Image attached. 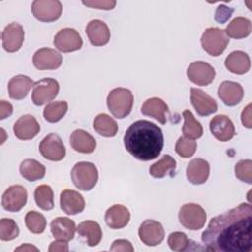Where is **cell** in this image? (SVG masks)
<instances>
[{
    "label": "cell",
    "instance_id": "obj_28",
    "mask_svg": "<svg viewBox=\"0 0 252 252\" xmlns=\"http://www.w3.org/2000/svg\"><path fill=\"white\" fill-rule=\"evenodd\" d=\"M78 234L91 246H96L102 238V230L100 225L94 220H84L77 226Z\"/></svg>",
    "mask_w": 252,
    "mask_h": 252
},
{
    "label": "cell",
    "instance_id": "obj_39",
    "mask_svg": "<svg viewBox=\"0 0 252 252\" xmlns=\"http://www.w3.org/2000/svg\"><path fill=\"white\" fill-rule=\"evenodd\" d=\"M20 230L16 221L12 219L3 218L0 220V239L10 241L19 236Z\"/></svg>",
    "mask_w": 252,
    "mask_h": 252
},
{
    "label": "cell",
    "instance_id": "obj_26",
    "mask_svg": "<svg viewBox=\"0 0 252 252\" xmlns=\"http://www.w3.org/2000/svg\"><path fill=\"white\" fill-rule=\"evenodd\" d=\"M32 80L26 75H17L10 79L8 83V93L12 99H24L32 87L33 86Z\"/></svg>",
    "mask_w": 252,
    "mask_h": 252
},
{
    "label": "cell",
    "instance_id": "obj_29",
    "mask_svg": "<svg viewBox=\"0 0 252 252\" xmlns=\"http://www.w3.org/2000/svg\"><path fill=\"white\" fill-rule=\"evenodd\" d=\"M224 65L233 74L243 75L250 69V58L248 54L241 50L230 52L224 60Z\"/></svg>",
    "mask_w": 252,
    "mask_h": 252
},
{
    "label": "cell",
    "instance_id": "obj_42",
    "mask_svg": "<svg viewBox=\"0 0 252 252\" xmlns=\"http://www.w3.org/2000/svg\"><path fill=\"white\" fill-rule=\"evenodd\" d=\"M85 6L100 9V10H112L115 5L116 1L114 0H92V1H83L82 2Z\"/></svg>",
    "mask_w": 252,
    "mask_h": 252
},
{
    "label": "cell",
    "instance_id": "obj_46",
    "mask_svg": "<svg viewBox=\"0 0 252 252\" xmlns=\"http://www.w3.org/2000/svg\"><path fill=\"white\" fill-rule=\"evenodd\" d=\"M13 113V106L10 102L6 100L0 101V119L3 120L6 117H9Z\"/></svg>",
    "mask_w": 252,
    "mask_h": 252
},
{
    "label": "cell",
    "instance_id": "obj_9",
    "mask_svg": "<svg viewBox=\"0 0 252 252\" xmlns=\"http://www.w3.org/2000/svg\"><path fill=\"white\" fill-rule=\"evenodd\" d=\"M41 156L51 161L62 160L66 156V149L61 138L55 134L50 133L45 136L38 146Z\"/></svg>",
    "mask_w": 252,
    "mask_h": 252
},
{
    "label": "cell",
    "instance_id": "obj_36",
    "mask_svg": "<svg viewBox=\"0 0 252 252\" xmlns=\"http://www.w3.org/2000/svg\"><path fill=\"white\" fill-rule=\"evenodd\" d=\"M68 110V103L64 100H58L49 102L44 110H43V116L46 121L50 123H55L61 120L64 115L66 114Z\"/></svg>",
    "mask_w": 252,
    "mask_h": 252
},
{
    "label": "cell",
    "instance_id": "obj_40",
    "mask_svg": "<svg viewBox=\"0 0 252 252\" xmlns=\"http://www.w3.org/2000/svg\"><path fill=\"white\" fill-rule=\"evenodd\" d=\"M197 150V143L189 138L180 137L175 144V152L183 158H191Z\"/></svg>",
    "mask_w": 252,
    "mask_h": 252
},
{
    "label": "cell",
    "instance_id": "obj_37",
    "mask_svg": "<svg viewBox=\"0 0 252 252\" xmlns=\"http://www.w3.org/2000/svg\"><path fill=\"white\" fill-rule=\"evenodd\" d=\"M27 228L34 234L42 233L46 227V220L44 216L36 211H30L25 217Z\"/></svg>",
    "mask_w": 252,
    "mask_h": 252
},
{
    "label": "cell",
    "instance_id": "obj_4",
    "mask_svg": "<svg viewBox=\"0 0 252 252\" xmlns=\"http://www.w3.org/2000/svg\"><path fill=\"white\" fill-rule=\"evenodd\" d=\"M71 179L73 184L82 191L92 190L97 183L98 171L93 162H77L71 170Z\"/></svg>",
    "mask_w": 252,
    "mask_h": 252
},
{
    "label": "cell",
    "instance_id": "obj_25",
    "mask_svg": "<svg viewBox=\"0 0 252 252\" xmlns=\"http://www.w3.org/2000/svg\"><path fill=\"white\" fill-rule=\"evenodd\" d=\"M104 220L110 228L120 229L128 224L130 220V212L125 206L115 204L107 209Z\"/></svg>",
    "mask_w": 252,
    "mask_h": 252
},
{
    "label": "cell",
    "instance_id": "obj_47",
    "mask_svg": "<svg viewBox=\"0 0 252 252\" xmlns=\"http://www.w3.org/2000/svg\"><path fill=\"white\" fill-rule=\"evenodd\" d=\"M241 121L242 124L250 129L252 127V123H251V103H249L242 111L241 113Z\"/></svg>",
    "mask_w": 252,
    "mask_h": 252
},
{
    "label": "cell",
    "instance_id": "obj_18",
    "mask_svg": "<svg viewBox=\"0 0 252 252\" xmlns=\"http://www.w3.org/2000/svg\"><path fill=\"white\" fill-rule=\"evenodd\" d=\"M13 131L20 140H32L40 131V126L34 116L31 114L22 115L14 124Z\"/></svg>",
    "mask_w": 252,
    "mask_h": 252
},
{
    "label": "cell",
    "instance_id": "obj_24",
    "mask_svg": "<svg viewBox=\"0 0 252 252\" xmlns=\"http://www.w3.org/2000/svg\"><path fill=\"white\" fill-rule=\"evenodd\" d=\"M210 174V164L203 158L192 159L186 168L187 179L194 185H200L207 181Z\"/></svg>",
    "mask_w": 252,
    "mask_h": 252
},
{
    "label": "cell",
    "instance_id": "obj_5",
    "mask_svg": "<svg viewBox=\"0 0 252 252\" xmlns=\"http://www.w3.org/2000/svg\"><path fill=\"white\" fill-rule=\"evenodd\" d=\"M229 43V37L224 30L219 28H208L202 34L201 44L203 49L211 56L220 55Z\"/></svg>",
    "mask_w": 252,
    "mask_h": 252
},
{
    "label": "cell",
    "instance_id": "obj_17",
    "mask_svg": "<svg viewBox=\"0 0 252 252\" xmlns=\"http://www.w3.org/2000/svg\"><path fill=\"white\" fill-rule=\"evenodd\" d=\"M190 93L191 103L199 115L208 116L218 110L216 100L204 91L197 88H191Z\"/></svg>",
    "mask_w": 252,
    "mask_h": 252
},
{
    "label": "cell",
    "instance_id": "obj_22",
    "mask_svg": "<svg viewBox=\"0 0 252 252\" xmlns=\"http://www.w3.org/2000/svg\"><path fill=\"white\" fill-rule=\"evenodd\" d=\"M50 230L55 239L70 241L75 236L77 230L74 220L66 217H57L50 222Z\"/></svg>",
    "mask_w": 252,
    "mask_h": 252
},
{
    "label": "cell",
    "instance_id": "obj_31",
    "mask_svg": "<svg viewBox=\"0 0 252 252\" xmlns=\"http://www.w3.org/2000/svg\"><path fill=\"white\" fill-rule=\"evenodd\" d=\"M94 131L103 137H114L117 134L118 126L116 121L106 113H99L93 122Z\"/></svg>",
    "mask_w": 252,
    "mask_h": 252
},
{
    "label": "cell",
    "instance_id": "obj_2",
    "mask_svg": "<svg viewBox=\"0 0 252 252\" xmlns=\"http://www.w3.org/2000/svg\"><path fill=\"white\" fill-rule=\"evenodd\" d=\"M124 147L135 158L148 161L157 158L163 148L161 129L148 120H138L132 123L125 132Z\"/></svg>",
    "mask_w": 252,
    "mask_h": 252
},
{
    "label": "cell",
    "instance_id": "obj_15",
    "mask_svg": "<svg viewBox=\"0 0 252 252\" xmlns=\"http://www.w3.org/2000/svg\"><path fill=\"white\" fill-rule=\"evenodd\" d=\"M209 127L213 136L220 142H227L235 135L233 122L228 116L223 114L214 116L210 121Z\"/></svg>",
    "mask_w": 252,
    "mask_h": 252
},
{
    "label": "cell",
    "instance_id": "obj_23",
    "mask_svg": "<svg viewBox=\"0 0 252 252\" xmlns=\"http://www.w3.org/2000/svg\"><path fill=\"white\" fill-rule=\"evenodd\" d=\"M169 109L167 104L159 97L148 98L141 107V112L145 116H149L158 120L160 124L166 123V114Z\"/></svg>",
    "mask_w": 252,
    "mask_h": 252
},
{
    "label": "cell",
    "instance_id": "obj_3",
    "mask_svg": "<svg viewBox=\"0 0 252 252\" xmlns=\"http://www.w3.org/2000/svg\"><path fill=\"white\" fill-rule=\"evenodd\" d=\"M106 103L112 115L122 119L130 114L134 103V95L128 89L116 88L109 92Z\"/></svg>",
    "mask_w": 252,
    "mask_h": 252
},
{
    "label": "cell",
    "instance_id": "obj_30",
    "mask_svg": "<svg viewBox=\"0 0 252 252\" xmlns=\"http://www.w3.org/2000/svg\"><path fill=\"white\" fill-rule=\"evenodd\" d=\"M19 169L21 175L31 182L42 179L45 175V166L32 158L24 159L21 162Z\"/></svg>",
    "mask_w": 252,
    "mask_h": 252
},
{
    "label": "cell",
    "instance_id": "obj_10",
    "mask_svg": "<svg viewBox=\"0 0 252 252\" xmlns=\"http://www.w3.org/2000/svg\"><path fill=\"white\" fill-rule=\"evenodd\" d=\"M53 44L59 51L68 53L81 49L83 40L75 29L64 28L55 34Z\"/></svg>",
    "mask_w": 252,
    "mask_h": 252
},
{
    "label": "cell",
    "instance_id": "obj_12",
    "mask_svg": "<svg viewBox=\"0 0 252 252\" xmlns=\"http://www.w3.org/2000/svg\"><path fill=\"white\" fill-rule=\"evenodd\" d=\"M28 192L22 185L8 187L2 195V207L8 212H19L27 203Z\"/></svg>",
    "mask_w": 252,
    "mask_h": 252
},
{
    "label": "cell",
    "instance_id": "obj_13",
    "mask_svg": "<svg viewBox=\"0 0 252 252\" xmlns=\"http://www.w3.org/2000/svg\"><path fill=\"white\" fill-rule=\"evenodd\" d=\"M216 76V71L209 63L194 61L187 68L188 79L198 86L210 85Z\"/></svg>",
    "mask_w": 252,
    "mask_h": 252
},
{
    "label": "cell",
    "instance_id": "obj_35",
    "mask_svg": "<svg viewBox=\"0 0 252 252\" xmlns=\"http://www.w3.org/2000/svg\"><path fill=\"white\" fill-rule=\"evenodd\" d=\"M34 201L41 210L50 211L54 208V194L47 184H41L34 190Z\"/></svg>",
    "mask_w": 252,
    "mask_h": 252
},
{
    "label": "cell",
    "instance_id": "obj_44",
    "mask_svg": "<svg viewBox=\"0 0 252 252\" xmlns=\"http://www.w3.org/2000/svg\"><path fill=\"white\" fill-rule=\"evenodd\" d=\"M110 251H122V252H133L134 251V247L132 246L131 242L126 240V239H116L113 241L111 247H110Z\"/></svg>",
    "mask_w": 252,
    "mask_h": 252
},
{
    "label": "cell",
    "instance_id": "obj_32",
    "mask_svg": "<svg viewBox=\"0 0 252 252\" xmlns=\"http://www.w3.org/2000/svg\"><path fill=\"white\" fill-rule=\"evenodd\" d=\"M176 169V160L169 155H164L159 160L150 167V174L154 178H163L167 175L172 176Z\"/></svg>",
    "mask_w": 252,
    "mask_h": 252
},
{
    "label": "cell",
    "instance_id": "obj_38",
    "mask_svg": "<svg viewBox=\"0 0 252 252\" xmlns=\"http://www.w3.org/2000/svg\"><path fill=\"white\" fill-rule=\"evenodd\" d=\"M191 242L192 241L187 237V235L181 231L171 232L167 238V244L169 248L176 252H183L189 250V245Z\"/></svg>",
    "mask_w": 252,
    "mask_h": 252
},
{
    "label": "cell",
    "instance_id": "obj_7",
    "mask_svg": "<svg viewBox=\"0 0 252 252\" xmlns=\"http://www.w3.org/2000/svg\"><path fill=\"white\" fill-rule=\"evenodd\" d=\"M58 93V82L52 78H43L33 84L32 100L35 105L40 106L53 100L57 96Z\"/></svg>",
    "mask_w": 252,
    "mask_h": 252
},
{
    "label": "cell",
    "instance_id": "obj_1",
    "mask_svg": "<svg viewBox=\"0 0 252 252\" xmlns=\"http://www.w3.org/2000/svg\"><path fill=\"white\" fill-rule=\"evenodd\" d=\"M252 207L241 203L235 208L212 218L202 233L208 251L250 252L252 250Z\"/></svg>",
    "mask_w": 252,
    "mask_h": 252
},
{
    "label": "cell",
    "instance_id": "obj_21",
    "mask_svg": "<svg viewBox=\"0 0 252 252\" xmlns=\"http://www.w3.org/2000/svg\"><path fill=\"white\" fill-rule=\"evenodd\" d=\"M60 208L67 215H77L84 211L85 200L79 192L65 189L60 194Z\"/></svg>",
    "mask_w": 252,
    "mask_h": 252
},
{
    "label": "cell",
    "instance_id": "obj_41",
    "mask_svg": "<svg viewBox=\"0 0 252 252\" xmlns=\"http://www.w3.org/2000/svg\"><path fill=\"white\" fill-rule=\"evenodd\" d=\"M235 176L248 184L252 183V160L251 159H241L234 167Z\"/></svg>",
    "mask_w": 252,
    "mask_h": 252
},
{
    "label": "cell",
    "instance_id": "obj_11",
    "mask_svg": "<svg viewBox=\"0 0 252 252\" xmlns=\"http://www.w3.org/2000/svg\"><path fill=\"white\" fill-rule=\"evenodd\" d=\"M140 240L148 246H157L164 239V228L159 221L144 220L138 230Z\"/></svg>",
    "mask_w": 252,
    "mask_h": 252
},
{
    "label": "cell",
    "instance_id": "obj_48",
    "mask_svg": "<svg viewBox=\"0 0 252 252\" xmlns=\"http://www.w3.org/2000/svg\"><path fill=\"white\" fill-rule=\"evenodd\" d=\"M15 251H39L37 247L32 245V244H29V243H25L19 247H17L15 249Z\"/></svg>",
    "mask_w": 252,
    "mask_h": 252
},
{
    "label": "cell",
    "instance_id": "obj_33",
    "mask_svg": "<svg viewBox=\"0 0 252 252\" xmlns=\"http://www.w3.org/2000/svg\"><path fill=\"white\" fill-rule=\"evenodd\" d=\"M225 33L228 37L240 39L247 37L251 32V22L244 17H236L226 27Z\"/></svg>",
    "mask_w": 252,
    "mask_h": 252
},
{
    "label": "cell",
    "instance_id": "obj_14",
    "mask_svg": "<svg viewBox=\"0 0 252 252\" xmlns=\"http://www.w3.org/2000/svg\"><path fill=\"white\" fill-rule=\"evenodd\" d=\"M25 32L19 23L8 24L2 32V46L7 52L18 51L24 42Z\"/></svg>",
    "mask_w": 252,
    "mask_h": 252
},
{
    "label": "cell",
    "instance_id": "obj_43",
    "mask_svg": "<svg viewBox=\"0 0 252 252\" xmlns=\"http://www.w3.org/2000/svg\"><path fill=\"white\" fill-rule=\"evenodd\" d=\"M233 13V9L228 8L224 5H220L215 13V20L218 23H225L231 16V14Z\"/></svg>",
    "mask_w": 252,
    "mask_h": 252
},
{
    "label": "cell",
    "instance_id": "obj_19",
    "mask_svg": "<svg viewBox=\"0 0 252 252\" xmlns=\"http://www.w3.org/2000/svg\"><path fill=\"white\" fill-rule=\"evenodd\" d=\"M86 33L92 45L103 46L110 39V31L108 26L101 20H92L86 27Z\"/></svg>",
    "mask_w": 252,
    "mask_h": 252
},
{
    "label": "cell",
    "instance_id": "obj_16",
    "mask_svg": "<svg viewBox=\"0 0 252 252\" xmlns=\"http://www.w3.org/2000/svg\"><path fill=\"white\" fill-rule=\"evenodd\" d=\"M32 63L37 70H55L62 64V55L55 49L43 47L34 52Z\"/></svg>",
    "mask_w": 252,
    "mask_h": 252
},
{
    "label": "cell",
    "instance_id": "obj_6",
    "mask_svg": "<svg viewBox=\"0 0 252 252\" xmlns=\"http://www.w3.org/2000/svg\"><path fill=\"white\" fill-rule=\"evenodd\" d=\"M178 220L185 228L190 230H199L205 225L207 214L200 205L187 203L180 208Z\"/></svg>",
    "mask_w": 252,
    "mask_h": 252
},
{
    "label": "cell",
    "instance_id": "obj_20",
    "mask_svg": "<svg viewBox=\"0 0 252 252\" xmlns=\"http://www.w3.org/2000/svg\"><path fill=\"white\" fill-rule=\"evenodd\" d=\"M218 95L227 106L238 104L244 95V91L239 83L232 81H223L218 89Z\"/></svg>",
    "mask_w": 252,
    "mask_h": 252
},
{
    "label": "cell",
    "instance_id": "obj_8",
    "mask_svg": "<svg viewBox=\"0 0 252 252\" xmlns=\"http://www.w3.org/2000/svg\"><path fill=\"white\" fill-rule=\"evenodd\" d=\"M32 13L40 22H54L62 13V4L58 0H35L32 4Z\"/></svg>",
    "mask_w": 252,
    "mask_h": 252
},
{
    "label": "cell",
    "instance_id": "obj_34",
    "mask_svg": "<svg viewBox=\"0 0 252 252\" xmlns=\"http://www.w3.org/2000/svg\"><path fill=\"white\" fill-rule=\"evenodd\" d=\"M182 115L184 118V124L182 127L184 137L192 140L201 138L203 135V127L201 123L194 117L193 113L189 109H185Z\"/></svg>",
    "mask_w": 252,
    "mask_h": 252
},
{
    "label": "cell",
    "instance_id": "obj_27",
    "mask_svg": "<svg viewBox=\"0 0 252 252\" xmlns=\"http://www.w3.org/2000/svg\"><path fill=\"white\" fill-rule=\"evenodd\" d=\"M70 145L73 150L82 154H91L96 148L95 139L82 129H77L71 134Z\"/></svg>",
    "mask_w": 252,
    "mask_h": 252
},
{
    "label": "cell",
    "instance_id": "obj_45",
    "mask_svg": "<svg viewBox=\"0 0 252 252\" xmlns=\"http://www.w3.org/2000/svg\"><path fill=\"white\" fill-rule=\"evenodd\" d=\"M69 250L67 241L63 240H58L56 239L55 241H52L48 247L49 252H67Z\"/></svg>",
    "mask_w": 252,
    "mask_h": 252
}]
</instances>
